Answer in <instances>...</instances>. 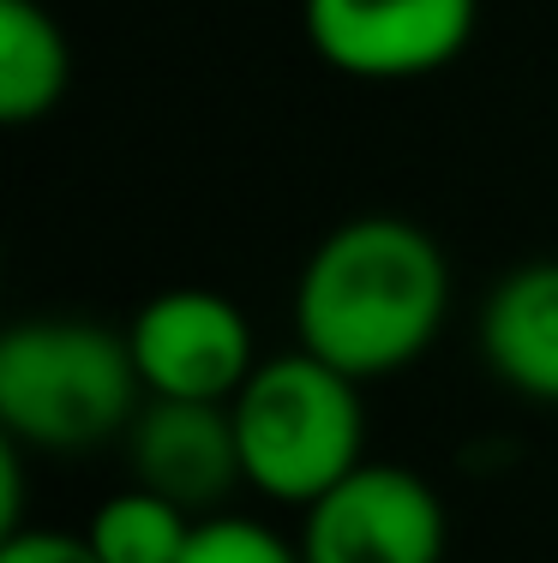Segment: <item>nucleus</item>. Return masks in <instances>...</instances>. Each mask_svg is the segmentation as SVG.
Masks as SVG:
<instances>
[{
    "label": "nucleus",
    "instance_id": "f257e3e1",
    "mask_svg": "<svg viewBox=\"0 0 558 563\" xmlns=\"http://www.w3.org/2000/svg\"><path fill=\"white\" fill-rule=\"evenodd\" d=\"M295 347L354 384L408 372L450 318V258L408 217H349L318 234L295 276Z\"/></svg>",
    "mask_w": 558,
    "mask_h": 563
},
{
    "label": "nucleus",
    "instance_id": "f03ea898",
    "mask_svg": "<svg viewBox=\"0 0 558 563\" xmlns=\"http://www.w3.org/2000/svg\"><path fill=\"white\" fill-rule=\"evenodd\" d=\"M144 408L127 330L73 312H36L0 336V438L36 455L121 444Z\"/></svg>",
    "mask_w": 558,
    "mask_h": 563
},
{
    "label": "nucleus",
    "instance_id": "7ed1b4c3",
    "mask_svg": "<svg viewBox=\"0 0 558 563\" xmlns=\"http://www.w3.org/2000/svg\"><path fill=\"white\" fill-rule=\"evenodd\" d=\"M366 384L342 378L307 347L264 354L229 401L241 474L264 504L313 509L366 462Z\"/></svg>",
    "mask_w": 558,
    "mask_h": 563
},
{
    "label": "nucleus",
    "instance_id": "20e7f679",
    "mask_svg": "<svg viewBox=\"0 0 558 563\" xmlns=\"http://www.w3.org/2000/svg\"><path fill=\"white\" fill-rule=\"evenodd\" d=\"M481 0H300V36L337 78L415 85L469 55Z\"/></svg>",
    "mask_w": 558,
    "mask_h": 563
},
{
    "label": "nucleus",
    "instance_id": "39448f33",
    "mask_svg": "<svg viewBox=\"0 0 558 563\" xmlns=\"http://www.w3.org/2000/svg\"><path fill=\"white\" fill-rule=\"evenodd\" d=\"M127 347L144 378V396L168 401H234L259 366L252 318L222 288H163L127 318Z\"/></svg>",
    "mask_w": 558,
    "mask_h": 563
},
{
    "label": "nucleus",
    "instance_id": "423d86ee",
    "mask_svg": "<svg viewBox=\"0 0 558 563\" xmlns=\"http://www.w3.org/2000/svg\"><path fill=\"white\" fill-rule=\"evenodd\" d=\"M307 563H445V498L408 462H361L337 492L300 509Z\"/></svg>",
    "mask_w": 558,
    "mask_h": 563
},
{
    "label": "nucleus",
    "instance_id": "0eeeda50",
    "mask_svg": "<svg viewBox=\"0 0 558 563\" xmlns=\"http://www.w3.org/2000/svg\"><path fill=\"white\" fill-rule=\"evenodd\" d=\"M132 486L180 504L186 516H222L241 474V444H234V413L229 401H168L144 396L139 420L121 438Z\"/></svg>",
    "mask_w": 558,
    "mask_h": 563
},
{
    "label": "nucleus",
    "instance_id": "6e6552de",
    "mask_svg": "<svg viewBox=\"0 0 558 563\" xmlns=\"http://www.w3.org/2000/svg\"><path fill=\"white\" fill-rule=\"evenodd\" d=\"M474 342L511 396L558 408V258L504 271L481 306Z\"/></svg>",
    "mask_w": 558,
    "mask_h": 563
},
{
    "label": "nucleus",
    "instance_id": "1a4fd4ad",
    "mask_svg": "<svg viewBox=\"0 0 558 563\" xmlns=\"http://www.w3.org/2000/svg\"><path fill=\"white\" fill-rule=\"evenodd\" d=\"M73 90V43L43 0H0V120L31 126Z\"/></svg>",
    "mask_w": 558,
    "mask_h": 563
},
{
    "label": "nucleus",
    "instance_id": "9d476101",
    "mask_svg": "<svg viewBox=\"0 0 558 563\" xmlns=\"http://www.w3.org/2000/svg\"><path fill=\"white\" fill-rule=\"evenodd\" d=\"M193 528H198V516H186L180 504H168L127 479L121 492H109L90 509L85 540L102 563H180Z\"/></svg>",
    "mask_w": 558,
    "mask_h": 563
},
{
    "label": "nucleus",
    "instance_id": "9b49d317",
    "mask_svg": "<svg viewBox=\"0 0 558 563\" xmlns=\"http://www.w3.org/2000/svg\"><path fill=\"white\" fill-rule=\"evenodd\" d=\"M180 563H307L300 558V540L276 533L271 521H252V516H205L186 540Z\"/></svg>",
    "mask_w": 558,
    "mask_h": 563
},
{
    "label": "nucleus",
    "instance_id": "f8f14e48",
    "mask_svg": "<svg viewBox=\"0 0 558 563\" xmlns=\"http://www.w3.org/2000/svg\"><path fill=\"white\" fill-rule=\"evenodd\" d=\"M0 563H102L85 533L66 528H19L0 540Z\"/></svg>",
    "mask_w": 558,
    "mask_h": 563
}]
</instances>
